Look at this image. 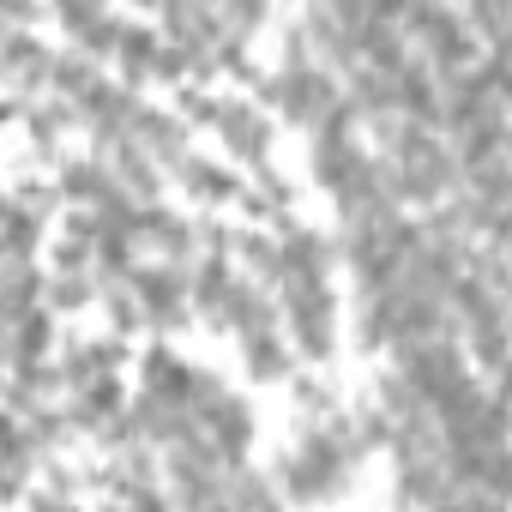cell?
Masks as SVG:
<instances>
[{"label": "cell", "mask_w": 512, "mask_h": 512, "mask_svg": "<svg viewBox=\"0 0 512 512\" xmlns=\"http://www.w3.org/2000/svg\"><path fill=\"white\" fill-rule=\"evenodd\" d=\"M356 458H362L356 428H350V416L332 410V416H320V422L302 428V440L278 464V482H284L290 500H332V494H344Z\"/></svg>", "instance_id": "cell-1"}, {"label": "cell", "mask_w": 512, "mask_h": 512, "mask_svg": "<svg viewBox=\"0 0 512 512\" xmlns=\"http://www.w3.org/2000/svg\"><path fill=\"white\" fill-rule=\"evenodd\" d=\"M260 97H272V109H278L284 121L314 127V121L344 97V85H338V73H326V67L308 55V43H302V37H290L284 67H278L272 79H260Z\"/></svg>", "instance_id": "cell-2"}, {"label": "cell", "mask_w": 512, "mask_h": 512, "mask_svg": "<svg viewBox=\"0 0 512 512\" xmlns=\"http://www.w3.org/2000/svg\"><path fill=\"white\" fill-rule=\"evenodd\" d=\"M278 332H290V344L308 362H326L332 356V332H338L332 284L326 278H314V284H278Z\"/></svg>", "instance_id": "cell-3"}, {"label": "cell", "mask_w": 512, "mask_h": 512, "mask_svg": "<svg viewBox=\"0 0 512 512\" xmlns=\"http://www.w3.org/2000/svg\"><path fill=\"white\" fill-rule=\"evenodd\" d=\"M127 296L139 308V326L175 332L187 320V266H133Z\"/></svg>", "instance_id": "cell-4"}, {"label": "cell", "mask_w": 512, "mask_h": 512, "mask_svg": "<svg viewBox=\"0 0 512 512\" xmlns=\"http://www.w3.org/2000/svg\"><path fill=\"white\" fill-rule=\"evenodd\" d=\"M398 380L416 392V404L428 410L452 380H464V350L452 338H422V344H398Z\"/></svg>", "instance_id": "cell-5"}, {"label": "cell", "mask_w": 512, "mask_h": 512, "mask_svg": "<svg viewBox=\"0 0 512 512\" xmlns=\"http://www.w3.org/2000/svg\"><path fill=\"white\" fill-rule=\"evenodd\" d=\"M211 127H217V139H223V151H229L235 163H266V151H272V121L260 115V103L223 97V103L211 109Z\"/></svg>", "instance_id": "cell-6"}, {"label": "cell", "mask_w": 512, "mask_h": 512, "mask_svg": "<svg viewBox=\"0 0 512 512\" xmlns=\"http://www.w3.org/2000/svg\"><path fill=\"white\" fill-rule=\"evenodd\" d=\"M272 247H278V284H314L338 260V241L320 235V229H308V223H284V235Z\"/></svg>", "instance_id": "cell-7"}, {"label": "cell", "mask_w": 512, "mask_h": 512, "mask_svg": "<svg viewBox=\"0 0 512 512\" xmlns=\"http://www.w3.org/2000/svg\"><path fill=\"white\" fill-rule=\"evenodd\" d=\"M133 109H139V97H133L127 85H109V79H97V85L73 103V115L85 121V133H91L97 145H121V139H127V121H133Z\"/></svg>", "instance_id": "cell-8"}, {"label": "cell", "mask_w": 512, "mask_h": 512, "mask_svg": "<svg viewBox=\"0 0 512 512\" xmlns=\"http://www.w3.org/2000/svg\"><path fill=\"white\" fill-rule=\"evenodd\" d=\"M193 422H199V428H205V440L217 446L223 470H235V464H241V452H247V440H253V410H247V398L223 392V398H211Z\"/></svg>", "instance_id": "cell-9"}, {"label": "cell", "mask_w": 512, "mask_h": 512, "mask_svg": "<svg viewBox=\"0 0 512 512\" xmlns=\"http://www.w3.org/2000/svg\"><path fill=\"white\" fill-rule=\"evenodd\" d=\"M121 145H139L157 169H175V163L187 157V127H181L169 109L139 103V109H133V121H127V139H121Z\"/></svg>", "instance_id": "cell-10"}, {"label": "cell", "mask_w": 512, "mask_h": 512, "mask_svg": "<svg viewBox=\"0 0 512 512\" xmlns=\"http://www.w3.org/2000/svg\"><path fill=\"white\" fill-rule=\"evenodd\" d=\"M187 380H193V362H181L169 344H151V350L139 356V386H145V398H157V404H169V410H187Z\"/></svg>", "instance_id": "cell-11"}, {"label": "cell", "mask_w": 512, "mask_h": 512, "mask_svg": "<svg viewBox=\"0 0 512 512\" xmlns=\"http://www.w3.org/2000/svg\"><path fill=\"white\" fill-rule=\"evenodd\" d=\"M121 368H127V344L121 338H91V344L67 350L61 380L79 392V386H97V380H121Z\"/></svg>", "instance_id": "cell-12"}, {"label": "cell", "mask_w": 512, "mask_h": 512, "mask_svg": "<svg viewBox=\"0 0 512 512\" xmlns=\"http://www.w3.org/2000/svg\"><path fill=\"white\" fill-rule=\"evenodd\" d=\"M392 109H404V121H416V127H440V79L422 67V61H410L398 79H392Z\"/></svg>", "instance_id": "cell-13"}, {"label": "cell", "mask_w": 512, "mask_h": 512, "mask_svg": "<svg viewBox=\"0 0 512 512\" xmlns=\"http://www.w3.org/2000/svg\"><path fill=\"white\" fill-rule=\"evenodd\" d=\"M49 61H55V49H49V43H37L31 31H13V25H7V37H0V73H13V79H19V91L49 85Z\"/></svg>", "instance_id": "cell-14"}, {"label": "cell", "mask_w": 512, "mask_h": 512, "mask_svg": "<svg viewBox=\"0 0 512 512\" xmlns=\"http://www.w3.org/2000/svg\"><path fill=\"white\" fill-rule=\"evenodd\" d=\"M109 175H115V187L133 199V205H157V187H163V169L139 151V145H109Z\"/></svg>", "instance_id": "cell-15"}, {"label": "cell", "mask_w": 512, "mask_h": 512, "mask_svg": "<svg viewBox=\"0 0 512 512\" xmlns=\"http://www.w3.org/2000/svg\"><path fill=\"white\" fill-rule=\"evenodd\" d=\"M175 181H181V193H193L199 205H223V199L241 193L235 175L223 169V157H205V151H187V157L175 163Z\"/></svg>", "instance_id": "cell-16"}, {"label": "cell", "mask_w": 512, "mask_h": 512, "mask_svg": "<svg viewBox=\"0 0 512 512\" xmlns=\"http://www.w3.org/2000/svg\"><path fill=\"white\" fill-rule=\"evenodd\" d=\"M55 193L97 217L121 187H115V175H109V163H103V157H79V163H67V175H61V187H55Z\"/></svg>", "instance_id": "cell-17"}, {"label": "cell", "mask_w": 512, "mask_h": 512, "mask_svg": "<svg viewBox=\"0 0 512 512\" xmlns=\"http://www.w3.org/2000/svg\"><path fill=\"white\" fill-rule=\"evenodd\" d=\"M362 163H368V151H362L356 139H314V181H320L332 199L362 175Z\"/></svg>", "instance_id": "cell-18"}, {"label": "cell", "mask_w": 512, "mask_h": 512, "mask_svg": "<svg viewBox=\"0 0 512 512\" xmlns=\"http://www.w3.org/2000/svg\"><path fill=\"white\" fill-rule=\"evenodd\" d=\"M43 272L37 266H13V272H0V332L7 326H19V320H31V314H43Z\"/></svg>", "instance_id": "cell-19"}, {"label": "cell", "mask_w": 512, "mask_h": 512, "mask_svg": "<svg viewBox=\"0 0 512 512\" xmlns=\"http://www.w3.org/2000/svg\"><path fill=\"white\" fill-rule=\"evenodd\" d=\"M37 235H43V223L7 199V211H0V266H7V272H13V266H31Z\"/></svg>", "instance_id": "cell-20"}, {"label": "cell", "mask_w": 512, "mask_h": 512, "mask_svg": "<svg viewBox=\"0 0 512 512\" xmlns=\"http://www.w3.org/2000/svg\"><path fill=\"white\" fill-rule=\"evenodd\" d=\"M446 488H452V482L440 476V458H398V500H404V506H422V512H428Z\"/></svg>", "instance_id": "cell-21"}, {"label": "cell", "mask_w": 512, "mask_h": 512, "mask_svg": "<svg viewBox=\"0 0 512 512\" xmlns=\"http://www.w3.org/2000/svg\"><path fill=\"white\" fill-rule=\"evenodd\" d=\"M241 362L253 380H290V344L284 332H247L241 338Z\"/></svg>", "instance_id": "cell-22"}, {"label": "cell", "mask_w": 512, "mask_h": 512, "mask_svg": "<svg viewBox=\"0 0 512 512\" xmlns=\"http://www.w3.org/2000/svg\"><path fill=\"white\" fill-rule=\"evenodd\" d=\"M157 49H163V37H157V31H145V25H121L115 61H121V73H127V91H133L139 79H151V67H157Z\"/></svg>", "instance_id": "cell-23"}, {"label": "cell", "mask_w": 512, "mask_h": 512, "mask_svg": "<svg viewBox=\"0 0 512 512\" xmlns=\"http://www.w3.org/2000/svg\"><path fill=\"white\" fill-rule=\"evenodd\" d=\"M25 127H31V139H37L43 151H55L61 133L79 127V115H73V103H61V97H31V103H25Z\"/></svg>", "instance_id": "cell-24"}, {"label": "cell", "mask_w": 512, "mask_h": 512, "mask_svg": "<svg viewBox=\"0 0 512 512\" xmlns=\"http://www.w3.org/2000/svg\"><path fill=\"white\" fill-rule=\"evenodd\" d=\"M97 85V67L85 61V55H73V49H61L55 61H49V91L61 97V103H79L85 91Z\"/></svg>", "instance_id": "cell-25"}, {"label": "cell", "mask_w": 512, "mask_h": 512, "mask_svg": "<svg viewBox=\"0 0 512 512\" xmlns=\"http://www.w3.org/2000/svg\"><path fill=\"white\" fill-rule=\"evenodd\" d=\"M91 266H97L103 278H133V266H139V241H127V235H115V229H97Z\"/></svg>", "instance_id": "cell-26"}, {"label": "cell", "mask_w": 512, "mask_h": 512, "mask_svg": "<svg viewBox=\"0 0 512 512\" xmlns=\"http://www.w3.org/2000/svg\"><path fill=\"white\" fill-rule=\"evenodd\" d=\"M85 302H97L91 272H55V278L43 284V308H55V314H73V308H85Z\"/></svg>", "instance_id": "cell-27"}, {"label": "cell", "mask_w": 512, "mask_h": 512, "mask_svg": "<svg viewBox=\"0 0 512 512\" xmlns=\"http://www.w3.org/2000/svg\"><path fill=\"white\" fill-rule=\"evenodd\" d=\"M470 350H476V362L494 374V368H500V356H506V332H500V320H488V326H470Z\"/></svg>", "instance_id": "cell-28"}, {"label": "cell", "mask_w": 512, "mask_h": 512, "mask_svg": "<svg viewBox=\"0 0 512 512\" xmlns=\"http://www.w3.org/2000/svg\"><path fill=\"white\" fill-rule=\"evenodd\" d=\"M103 308H109L115 332H133V326H139V308H133V296H121V290H103Z\"/></svg>", "instance_id": "cell-29"}, {"label": "cell", "mask_w": 512, "mask_h": 512, "mask_svg": "<svg viewBox=\"0 0 512 512\" xmlns=\"http://www.w3.org/2000/svg\"><path fill=\"white\" fill-rule=\"evenodd\" d=\"M31 512H79V500L73 494H55V488H37L31 494Z\"/></svg>", "instance_id": "cell-30"}, {"label": "cell", "mask_w": 512, "mask_h": 512, "mask_svg": "<svg viewBox=\"0 0 512 512\" xmlns=\"http://www.w3.org/2000/svg\"><path fill=\"white\" fill-rule=\"evenodd\" d=\"M0 37H7V19H0Z\"/></svg>", "instance_id": "cell-31"}]
</instances>
